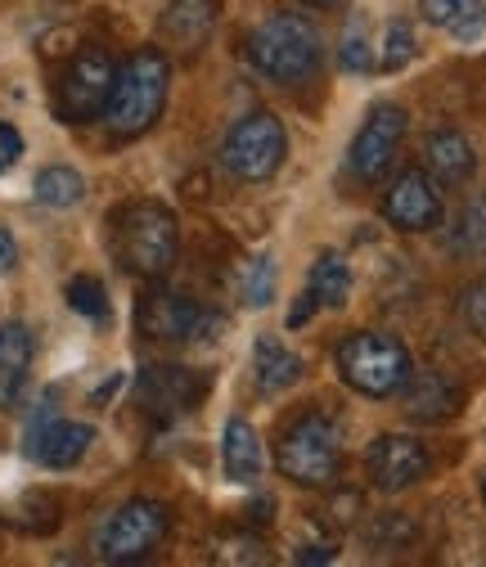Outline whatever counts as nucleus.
Here are the masks:
<instances>
[{"mask_svg":"<svg viewBox=\"0 0 486 567\" xmlns=\"http://www.w3.org/2000/svg\"><path fill=\"white\" fill-rule=\"evenodd\" d=\"M482 501H486V477H482Z\"/></svg>","mask_w":486,"mask_h":567,"instance_id":"4c0bfd02","label":"nucleus"},{"mask_svg":"<svg viewBox=\"0 0 486 567\" xmlns=\"http://www.w3.org/2000/svg\"><path fill=\"white\" fill-rule=\"evenodd\" d=\"M252 370H257V388L270 392V396L298 388L302 374H307V365H302L298 351H293L289 342H280V338H270V333H261L257 347H252Z\"/></svg>","mask_w":486,"mask_h":567,"instance_id":"f3484780","label":"nucleus"},{"mask_svg":"<svg viewBox=\"0 0 486 567\" xmlns=\"http://www.w3.org/2000/svg\"><path fill=\"white\" fill-rule=\"evenodd\" d=\"M167 86H172V63L163 50L145 45L135 50L113 78V95H108V109H104V122L113 135L131 140V135H145L158 117H163V104H167Z\"/></svg>","mask_w":486,"mask_h":567,"instance_id":"f03ea898","label":"nucleus"},{"mask_svg":"<svg viewBox=\"0 0 486 567\" xmlns=\"http://www.w3.org/2000/svg\"><path fill=\"white\" fill-rule=\"evenodd\" d=\"M446 217V207H442V194L433 185L428 172L420 167H410L392 181V189L383 194V221L401 235H424V230H437Z\"/></svg>","mask_w":486,"mask_h":567,"instance_id":"9d476101","label":"nucleus"},{"mask_svg":"<svg viewBox=\"0 0 486 567\" xmlns=\"http://www.w3.org/2000/svg\"><path fill=\"white\" fill-rule=\"evenodd\" d=\"M433 468L424 442H414L405 433H383L365 446V473H370V486L383 491V495H396V491H410L414 482H424Z\"/></svg>","mask_w":486,"mask_h":567,"instance_id":"f8f14e48","label":"nucleus"},{"mask_svg":"<svg viewBox=\"0 0 486 567\" xmlns=\"http://www.w3.org/2000/svg\"><path fill=\"white\" fill-rule=\"evenodd\" d=\"M285 154H289V131L275 113H248L221 140V163L239 181H270L285 167Z\"/></svg>","mask_w":486,"mask_h":567,"instance_id":"0eeeda50","label":"nucleus"},{"mask_svg":"<svg viewBox=\"0 0 486 567\" xmlns=\"http://www.w3.org/2000/svg\"><path fill=\"white\" fill-rule=\"evenodd\" d=\"M275 468H280L289 482H298V486H333V477L342 473L338 429L320 410L298 414L289 429L280 433V446H275Z\"/></svg>","mask_w":486,"mask_h":567,"instance_id":"39448f33","label":"nucleus"},{"mask_svg":"<svg viewBox=\"0 0 486 567\" xmlns=\"http://www.w3.org/2000/svg\"><path fill=\"white\" fill-rule=\"evenodd\" d=\"M113 252L122 270L141 279H163L180 252V221L167 203L135 198L113 212Z\"/></svg>","mask_w":486,"mask_h":567,"instance_id":"f257e3e1","label":"nucleus"},{"mask_svg":"<svg viewBox=\"0 0 486 567\" xmlns=\"http://www.w3.org/2000/svg\"><path fill=\"white\" fill-rule=\"evenodd\" d=\"M248 63L261 78L298 86L320 68V32L307 14H270L248 32Z\"/></svg>","mask_w":486,"mask_h":567,"instance_id":"7ed1b4c3","label":"nucleus"},{"mask_svg":"<svg viewBox=\"0 0 486 567\" xmlns=\"http://www.w3.org/2000/svg\"><path fill=\"white\" fill-rule=\"evenodd\" d=\"M401 135H405V109H396V104L370 109L365 126L356 131L352 150H347V163H352L356 181L379 185V181L387 176V167H392V158H396V150H401Z\"/></svg>","mask_w":486,"mask_h":567,"instance_id":"9b49d317","label":"nucleus"},{"mask_svg":"<svg viewBox=\"0 0 486 567\" xmlns=\"http://www.w3.org/2000/svg\"><path fill=\"white\" fill-rule=\"evenodd\" d=\"M307 6H311V10H342L347 0H307Z\"/></svg>","mask_w":486,"mask_h":567,"instance_id":"e433bc0d","label":"nucleus"},{"mask_svg":"<svg viewBox=\"0 0 486 567\" xmlns=\"http://www.w3.org/2000/svg\"><path fill=\"white\" fill-rule=\"evenodd\" d=\"M307 289L316 293L320 307H347V298H352V266H347L342 252H320L311 275H307Z\"/></svg>","mask_w":486,"mask_h":567,"instance_id":"4be33fe9","label":"nucleus"},{"mask_svg":"<svg viewBox=\"0 0 486 567\" xmlns=\"http://www.w3.org/2000/svg\"><path fill=\"white\" fill-rule=\"evenodd\" d=\"M141 333L158 338V342H213L217 333H226V316L213 311V307H198L180 293H167V289H149L141 298Z\"/></svg>","mask_w":486,"mask_h":567,"instance_id":"1a4fd4ad","label":"nucleus"},{"mask_svg":"<svg viewBox=\"0 0 486 567\" xmlns=\"http://www.w3.org/2000/svg\"><path fill=\"white\" fill-rule=\"evenodd\" d=\"M221 468L235 486H252L266 468L261 460V442H257V429L248 419H226V433H221Z\"/></svg>","mask_w":486,"mask_h":567,"instance_id":"a211bd4d","label":"nucleus"},{"mask_svg":"<svg viewBox=\"0 0 486 567\" xmlns=\"http://www.w3.org/2000/svg\"><path fill=\"white\" fill-rule=\"evenodd\" d=\"M420 10L433 28H446L459 41H473L486 28V0H420Z\"/></svg>","mask_w":486,"mask_h":567,"instance_id":"412c9836","label":"nucleus"},{"mask_svg":"<svg viewBox=\"0 0 486 567\" xmlns=\"http://www.w3.org/2000/svg\"><path fill=\"white\" fill-rule=\"evenodd\" d=\"M113 78H117V63L86 45L68 59V68L54 82V113L63 122H91V117H104L108 109V95H113Z\"/></svg>","mask_w":486,"mask_h":567,"instance_id":"6e6552de","label":"nucleus"},{"mask_svg":"<svg viewBox=\"0 0 486 567\" xmlns=\"http://www.w3.org/2000/svg\"><path fill=\"white\" fill-rule=\"evenodd\" d=\"M333 558H338V545H333V540L298 545V549H293V563H333Z\"/></svg>","mask_w":486,"mask_h":567,"instance_id":"2f4dec72","label":"nucleus"},{"mask_svg":"<svg viewBox=\"0 0 486 567\" xmlns=\"http://www.w3.org/2000/svg\"><path fill=\"white\" fill-rule=\"evenodd\" d=\"M446 244L455 252H464V257H486V194H477V198L464 203V212L455 217Z\"/></svg>","mask_w":486,"mask_h":567,"instance_id":"393cba45","label":"nucleus"},{"mask_svg":"<svg viewBox=\"0 0 486 567\" xmlns=\"http://www.w3.org/2000/svg\"><path fill=\"white\" fill-rule=\"evenodd\" d=\"M401 405L414 423H446L464 410V388L451 383L446 374L437 370H420V374H410L405 388H401Z\"/></svg>","mask_w":486,"mask_h":567,"instance_id":"2eb2a0df","label":"nucleus"},{"mask_svg":"<svg viewBox=\"0 0 486 567\" xmlns=\"http://www.w3.org/2000/svg\"><path fill=\"white\" fill-rule=\"evenodd\" d=\"M135 392H141V405L154 419H180L203 401L207 379L185 365H145L141 379H135Z\"/></svg>","mask_w":486,"mask_h":567,"instance_id":"ddd939ff","label":"nucleus"},{"mask_svg":"<svg viewBox=\"0 0 486 567\" xmlns=\"http://www.w3.org/2000/svg\"><path fill=\"white\" fill-rule=\"evenodd\" d=\"M91 442H95V429L91 423H73V419H45L41 429H28V455L37 464H45V468L82 464Z\"/></svg>","mask_w":486,"mask_h":567,"instance_id":"4468645a","label":"nucleus"},{"mask_svg":"<svg viewBox=\"0 0 486 567\" xmlns=\"http://www.w3.org/2000/svg\"><path fill=\"white\" fill-rule=\"evenodd\" d=\"M37 203L41 207H77L82 198H86V181H82V172L77 167H45L41 176H37Z\"/></svg>","mask_w":486,"mask_h":567,"instance_id":"b1692460","label":"nucleus"},{"mask_svg":"<svg viewBox=\"0 0 486 567\" xmlns=\"http://www.w3.org/2000/svg\"><path fill=\"white\" fill-rule=\"evenodd\" d=\"M19 158H23V135L10 122H0V172H10Z\"/></svg>","mask_w":486,"mask_h":567,"instance_id":"7c9ffc66","label":"nucleus"},{"mask_svg":"<svg viewBox=\"0 0 486 567\" xmlns=\"http://www.w3.org/2000/svg\"><path fill=\"white\" fill-rule=\"evenodd\" d=\"M68 307H73L77 316L86 320H108V293H104V284L95 275H77V279H68Z\"/></svg>","mask_w":486,"mask_h":567,"instance_id":"a878e982","label":"nucleus"},{"mask_svg":"<svg viewBox=\"0 0 486 567\" xmlns=\"http://www.w3.org/2000/svg\"><path fill=\"white\" fill-rule=\"evenodd\" d=\"M365 540H370V545H383V549H396V545L410 540V523H405L401 514H383V518H374V523L365 527Z\"/></svg>","mask_w":486,"mask_h":567,"instance_id":"c756f323","label":"nucleus"},{"mask_svg":"<svg viewBox=\"0 0 486 567\" xmlns=\"http://www.w3.org/2000/svg\"><path fill=\"white\" fill-rule=\"evenodd\" d=\"M338 54H342V68H347V73H370V68H374V54H370L365 23H361V19L342 32V50H338Z\"/></svg>","mask_w":486,"mask_h":567,"instance_id":"cd10ccee","label":"nucleus"},{"mask_svg":"<svg viewBox=\"0 0 486 567\" xmlns=\"http://www.w3.org/2000/svg\"><path fill=\"white\" fill-rule=\"evenodd\" d=\"M19 266V244H14V235L0 226V275H10Z\"/></svg>","mask_w":486,"mask_h":567,"instance_id":"72a5a7b5","label":"nucleus"},{"mask_svg":"<svg viewBox=\"0 0 486 567\" xmlns=\"http://www.w3.org/2000/svg\"><path fill=\"white\" fill-rule=\"evenodd\" d=\"M275 514H280V505H275V501H270V495H257V501L248 505V518H252L257 527H261V523H270Z\"/></svg>","mask_w":486,"mask_h":567,"instance_id":"f704fd0d","label":"nucleus"},{"mask_svg":"<svg viewBox=\"0 0 486 567\" xmlns=\"http://www.w3.org/2000/svg\"><path fill=\"white\" fill-rule=\"evenodd\" d=\"M213 23H217V0H172L163 14V37L180 50H198L213 37Z\"/></svg>","mask_w":486,"mask_h":567,"instance_id":"aec40b11","label":"nucleus"},{"mask_svg":"<svg viewBox=\"0 0 486 567\" xmlns=\"http://www.w3.org/2000/svg\"><path fill=\"white\" fill-rule=\"evenodd\" d=\"M117 388H122V374H113V379H108V383H104V388L95 392V401H108V396H113Z\"/></svg>","mask_w":486,"mask_h":567,"instance_id":"c9c22d12","label":"nucleus"},{"mask_svg":"<svg viewBox=\"0 0 486 567\" xmlns=\"http://www.w3.org/2000/svg\"><path fill=\"white\" fill-rule=\"evenodd\" d=\"M275 261L270 257H248L235 266V293L244 298L248 311H266L275 302Z\"/></svg>","mask_w":486,"mask_h":567,"instance_id":"5701e85b","label":"nucleus"},{"mask_svg":"<svg viewBox=\"0 0 486 567\" xmlns=\"http://www.w3.org/2000/svg\"><path fill=\"white\" fill-rule=\"evenodd\" d=\"M32 329L23 320L0 324V410H19L23 388H28V365H32Z\"/></svg>","mask_w":486,"mask_h":567,"instance_id":"dca6fc26","label":"nucleus"},{"mask_svg":"<svg viewBox=\"0 0 486 567\" xmlns=\"http://www.w3.org/2000/svg\"><path fill=\"white\" fill-rule=\"evenodd\" d=\"M459 320L468 324V333L486 338V275L464 289V298H459Z\"/></svg>","mask_w":486,"mask_h":567,"instance_id":"c85d7f7f","label":"nucleus"},{"mask_svg":"<svg viewBox=\"0 0 486 567\" xmlns=\"http://www.w3.org/2000/svg\"><path fill=\"white\" fill-rule=\"evenodd\" d=\"M424 163H428V172H433L442 185H468L473 172H477V154H473V145H468V135H459V131H437V135H428Z\"/></svg>","mask_w":486,"mask_h":567,"instance_id":"6ab92c4d","label":"nucleus"},{"mask_svg":"<svg viewBox=\"0 0 486 567\" xmlns=\"http://www.w3.org/2000/svg\"><path fill=\"white\" fill-rule=\"evenodd\" d=\"M333 365H338V379L361 392V396H396L405 388V379L414 374V361L401 338L392 333H379V329H361L352 338H342L338 351H333Z\"/></svg>","mask_w":486,"mask_h":567,"instance_id":"20e7f679","label":"nucleus"},{"mask_svg":"<svg viewBox=\"0 0 486 567\" xmlns=\"http://www.w3.org/2000/svg\"><path fill=\"white\" fill-rule=\"evenodd\" d=\"M316 307H320V302H316V293L307 289V293H302V298L293 302V311H289V329H302V324H307V320L316 316Z\"/></svg>","mask_w":486,"mask_h":567,"instance_id":"473e14b6","label":"nucleus"},{"mask_svg":"<svg viewBox=\"0 0 486 567\" xmlns=\"http://www.w3.org/2000/svg\"><path fill=\"white\" fill-rule=\"evenodd\" d=\"M167 509L158 501H126L117 505L100 532H95V558L126 567V563H145L163 540H167Z\"/></svg>","mask_w":486,"mask_h":567,"instance_id":"423d86ee","label":"nucleus"},{"mask_svg":"<svg viewBox=\"0 0 486 567\" xmlns=\"http://www.w3.org/2000/svg\"><path fill=\"white\" fill-rule=\"evenodd\" d=\"M414 59V32H410V23H387V32H383V54H379V68L383 73H401V68Z\"/></svg>","mask_w":486,"mask_h":567,"instance_id":"bb28decb","label":"nucleus"}]
</instances>
